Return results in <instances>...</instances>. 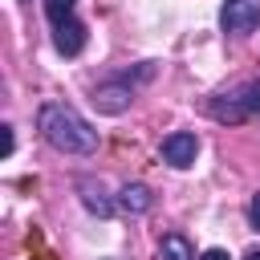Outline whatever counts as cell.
Wrapping results in <instances>:
<instances>
[{"label":"cell","instance_id":"14","mask_svg":"<svg viewBox=\"0 0 260 260\" xmlns=\"http://www.w3.org/2000/svg\"><path fill=\"white\" fill-rule=\"evenodd\" d=\"M244 260H260V248H248V252H244Z\"/></svg>","mask_w":260,"mask_h":260},{"label":"cell","instance_id":"6","mask_svg":"<svg viewBox=\"0 0 260 260\" xmlns=\"http://www.w3.org/2000/svg\"><path fill=\"white\" fill-rule=\"evenodd\" d=\"M53 45H57L61 57H77V53L85 49V24H81L77 16L65 20V24H57V28H53Z\"/></svg>","mask_w":260,"mask_h":260},{"label":"cell","instance_id":"4","mask_svg":"<svg viewBox=\"0 0 260 260\" xmlns=\"http://www.w3.org/2000/svg\"><path fill=\"white\" fill-rule=\"evenodd\" d=\"M130 102H134L130 73H126V77H114V81H106V85H98V89H93V106H98L102 114H122Z\"/></svg>","mask_w":260,"mask_h":260},{"label":"cell","instance_id":"11","mask_svg":"<svg viewBox=\"0 0 260 260\" xmlns=\"http://www.w3.org/2000/svg\"><path fill=\"white\" fill-rule=\"evenodd\" d=\"M248 223L260 232V191H256V195H252V203H248Z\"/></svg>","mask_w":260,"mask_h":260},{"label":"cell","instance_id":"1","mask_svg":"<svg viewBox=\"0 0 260 260\" xmlns=\"http://www.w3.org/2000/svg\"><path fill=\"white\" fill-rule=\"evenodd\" d=\"M37 130L61 154H93L98 150V130L73 106H65V102H45L37 110Z\"/></svg>","mask_w":260,"mask_h":260},{"label":"cell","instance_id":"7","mask_svg":"<svg viewBox=\"0 0 260 260\" xmlns=\"http://www.w3.org/2000/svg\"><path fill=\"white\" fill-rule=\"evenodd\" d=\"M150 203H154V195H150V187H146V183H126V187L118 191V207H122V211H130V215L150 211Z\"/></svg>","mask_w":260,"mask_h":260},{"label":"cell","instance_id":"8","mask_svg":"<svg viewBox=\"0 0 260 260\" xmlns=\"http://www.w3.org/2000/svg\"><path fill=\"white\" fill-rule=\"evenodd\" d=\"M81 203L93 211V215H102V219H110L114 215V203L106 199V191L102 187H93V183H81Z\"/></svg>","mask_w":260,"mask_h":260},{"label":"cell","instance_id":"12","mask_svg":"<svg viewBox=\"0 0 260 260\" xmlns=\"http://www.w3.org/2000/svg\"><path fill=\"white\" fill-rule=\"evenodd\" d=\"M12 146H16V134H12V126H4V154H12Z\"/></svg>","mask_w":260,"mask_h":260},{"label":"cell","instance_id":"3","mask_svg":"<svg viewBox=\"0 0 260 260\" xmlns=\"http://www.w3.org/2000/svg\"><path fill=\"white\" fill-rule=\"evenodd\" d=\"M219 24L232 37H248L260 24V0H223L219 8Z\"/></svg>","mask_w":260,"mask_h":260},{"label":"cell","instance_id":"5","mask_svg":"<svg viewBox=\"0 0 260 260\" xmlns=\"http://www.w3.org/2000/svg\"><path fill=\"white\" fill-rule=\"evenodd\" d=\"M195 154H199V138L195 134H187V130H175V134H167L162 138V162H171V167H191L195 162Z\"/></svg>","mask_w":260,"mask_h":260},{"label":"cell","instance_id":"13","mask_svg":"<svg viewBox=\"0 0 260 260\" xmlns=\"http://www.w3.org/2000/svg\"><path fill=\"white\" fill-rule=\"evenodd\" d=\"M199 260H228V252H223V248H207Z\"/></svg>","mask_w":260,"mask_h":260},{"label":"cell","instance_id":"9","mask_svg":"<svg viewBox=\"0 0 260 260\" xmlns=\"http://www.w3.org/2000/svg\"><path fill=\"white\" fill-rule=\"evenodd\" d=\"M162 260H195V248L187 244V236L171 232V236H162Z\"/></svg>","mask_w":260,"mask_h":260},{"label":"cell","instance_id":"2","mask_svg":"<svg viewBox=\"0 0 260 260\" xmlns=\"http://www.w3.org/2000/svg\"><path fill=\"white\" fill-rule=\"evenodd\" d=\"M207 114L215 122H248L252 114H260V77H248V81L219 89L207 102Z\"/></svg>","mask_w":260,"mask_h":260},{"label":"cell","instance_id":"10","mask_svg":"<svg viewBox=\"0 0 260 260\" xmlns=\"http://www.w3.org/2000/svg\"><path fill=\"white\" fill-rule=\"evenodd\" d=\"M73 12H77V0H45V20L53 28L65 24V20H73Z\"/></svg>","mask_w":260,"mask_h":260}]
</instances>
